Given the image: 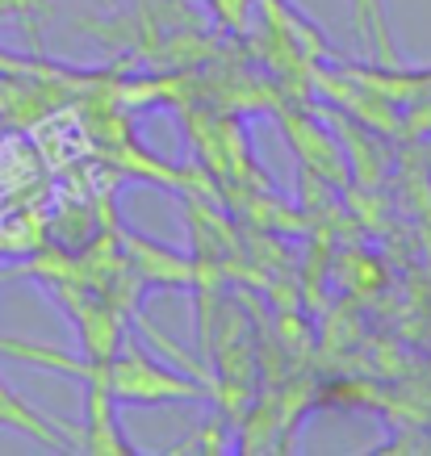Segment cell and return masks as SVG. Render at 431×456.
<instances>
[{"label": "cell", "instance_id": "cell-1", "mask_svg": "<svg viewBox=\"0 0 431 456\" xmlns=\"http://www.w3.org/2000/svg\"><path fill=\"white\" fill-rule=\"evenodd\" d=\"M105 386H110L113 402H167V398H193L197 394L193 386H184L172 373H164L159 364H151L134 347L126 352V360L105 369Z\"/></svg>", "mask_w": 431, "mask_h": 456}, {"label": "cell", "instance_id": "cell-2", "mask_svg": "<svg viewBox=\"0 0 431 456\" xmlns=\"http://www.w3.org/2000/svg\"><path fill=\"white\" fill-rule=\"evenodd\" d=\"M0 428H4V431H21V436L46 444V448H71V431L55 428V423H46V419H42L38 411L21 398V394H13L4 381H0Z\"/></svg>", "mask_w": 431, "mask_h": 456}, {"label": "cell", "instance_id": "cell-3", "mask_svg": "<svg viewBox=\"0 0 431 456\" xmlns=\"http://www.w3.org/2000/svg\"><path fill=\"white\" fill-rule=\"evenodd\" d=\"M352 26H356V38L373 51L377 59H398L390 38V21H386V0H352Z\"/></svg>", "mask_w": 431, "mask_h": 456}]
</instances>
